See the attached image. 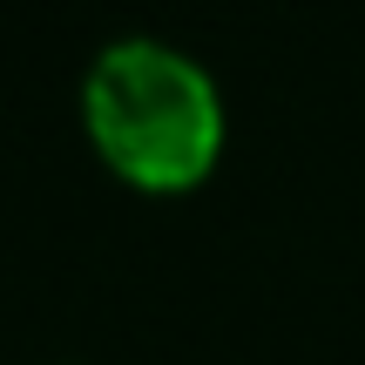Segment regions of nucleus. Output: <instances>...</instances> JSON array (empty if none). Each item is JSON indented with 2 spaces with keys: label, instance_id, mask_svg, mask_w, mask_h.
Listing matches in <instances>:
<instances>
[{
  "label": "nucleus",
  "instance_id": "nucleus-1",
  "mask_svg": "<svg viewBox=\"0 0 365 365\" xmlns=\"http://www.w3.org/2000/svg\"><path fill=\"white\" fill-rule=\"evenodd\" d=\"M88 129L122 176L149 190H182L210 170L223 143V102L203 61L170 41H108L88 68Z\"/></svg>",
  "mask_w": 365,
  "mask_h": 365
}]
</instances>
